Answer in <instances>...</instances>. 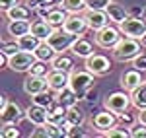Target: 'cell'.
<instances>
[{
	"mask_svg": "<svg viewBox=\"0 0 146 138\" xmlns=\"http://www.w3.org/2000/svg\"><path fill=\"white\" fill-rule=\"evenodd\" d=\"M142 53V45L138 39L133 37H121V41L111 49V55L119 62H133V58Z\"/></svg>",
	"mask_w": 146,
	"mask_h": 138,
	"instance_id": "1",
	"label": "cell"
},
{
	"mask_svg": "<svg viewBox=\"0 0 146 138\" xmlns=\"http://www.w3.org/2000/svg\"><path fill=\"white\" fill-rule=\"evenodd\" d=\"M94 74L88 72V70H72L70 72V80H68V86L76 92V95L80 97V101L82 99H86V95L90 92L92 88H94Z\"/></svg>",
	"mask_w": 146,
	"mask_h": 138,
	"instance_id": "2",
	"label": "cell"
},
{
	"mask_svg": "<svg viewBox=\"0 0 146 138\" xmlns=\"http://www.w3.org/2000/svg\"><path fill=\"white\" fill-rule=\"evenodd\" d=\"M131 105H133V99H131V93L129 92H113L103 99V107L107 111L115 113V115L125 113Z\"/></svg>",
	"mask_w": 146,
	"mask_h": 138,
	"instance_id": "3",
	"label": "cell"
},
{
	"mask_svg": "<svg viewBox=\"0 0 146 138\" xmlns=\"http://www.w3.org/2000/svg\"><path fill=\"white\" fill-rule=\"evenodd\" d=\"M119 29L125 37H133V39H138L146 33V20L142 16H129L125 22L119 23Z\"/></svg>",
	"mask_w": 146,
	"mask_h": 138,
	"instance_id": "4",
	"label": "cell"
},
{
	"mask_svg": "<svg viewBox=\"0 0 146 138\" xmlns=\"http://www.w3.org/2000/svg\"><path fill=\"white\" fill-rule=\"evenodd\" d=\"M37 60L35 53L31 51H18L16 55H12L8 60V68L14 72H29V68L33 66V62Z\"/></svg>",
	"mask_w": 146,
	"mask_h": 138,
	"instance_id": "5",
	"label": "cell"
},
{
	"mask_svg": "<svg viewBox=\"0 0 146 138\" xmlns=\"http://www.w3.org/2000/svg\"><path fill=\"white\" fill-rule=\"evenodd\" d=\"M121 37H123V33H121L119 27L105 25L103 29L96 31V45L101 47V49H113V47L121 41Z\"/></svg>",
	"mask_w": 146,
	"mask_h": 138,
	"instance_id": "6",
	"label": "cell"
},
{
	"mask_svg": "<svg viewBox=\"0 0 146 138\" xmlns=\"http://www.w3.org/2000/svg\"><path fill=\"white\" fill-rule=\"evenodd\" d=\"M76 39H78L76 35L68 33V31L62 29V27H58V29H55L53 35L47 39V43L53 45V49H55L56 53H64V51H68V49L72 47V43H74Z\"/></svg>",
	"mask_w": 146,
	"mask_h": 138,
	"instance_id": "7",
	"label": "cell"
},
{
	"mask_svg": "<svg viewBox=\"0 0 146 138\" xmlns=\"http://www.w3.org/2000/svg\"><path fill=\"white\" fill-rule=\"evenodd\" d=\"M86 70L92 72L94 76H105L109 70H111V62H109V58L105 57V55H98V53H94L90 57L86 58Z\"/></svg>",
	"mask_w": 146,
	"mask_h": 138,
	"instance_id": "8",
	"label": "cell"
},
{
	"mask_svg": "<svg viewBox=\"0 0 146 138\" xmlns=\"http://www.w3.org/2000/svg\"><path fill=\"white\" fill-rule=\"evenodd\" d=\"M62 29L80 37V35L86 33V29H90V25H88V20H86L84 14H70L66 18V22L62 23Z\"/></svg>",
	"mask_w": 146,
	"mask_h": 138,
	"instance_id": "9",
	"label": "cell"
},
{
	"mask_svg": "<svg viewBox=\"0 0 146 138\" xmlns=\"http://www.w3.org/2000/svg\"><path fill=\"white\" fill-rule=\"evenodd\" d=\"M23 117H25V111H22V107L16 101H8L0 109V121H2V125H16V123L22 121Z\"/></svg>",
	"mask_w": 146,
	"mask_h": 138,
	"instance_id": "10",
	"label": "cell"
},
{
	"mask_svg": "<svg viewBox=\"0 0 146 138\" xmlns=\"http://www.w3.org/2000/svg\"><path fill=\"white\" fill-rule=\"evenodd\" d=\"M49 90V82H47V76H33L29 74L25 80H23V92L27 95H37V93Z\"/></svg>",
	"mask_w": 146,
	"mask_h": 138,
	"instance_id": "11",
	"label": "cell"
},
{
	"mask_svg": "<svg viewBox=\"0 0 146 138\" xmlns=\"http://www.w3.org/2000/svg\"><path fill=\"white\" fill-rule=\"evenodd\" d=\"M117 117L115 113H111V111H101V113H96L94 115V119H92V127L96 128V132H101V130H107V128H111L117 125Z\"/></svg>",
	"mask_w": 146,
	"mask_h": 138,
	"instance_id": "12",
	"label": "cell"
},
{
	"mask_svg": "<svg viewBox=\"0 0 146 138\" xmlns=\"http://www.w3.org/2000/svg\"><path fill=\"white\" fill-rule=\"evenodd\" d=\"M25 119L31 125H35V127H41V125H45L47 121H49V109L43 107V105L33 103L25 109Z\"/></svg>",
	"mask_w": 146,
	"mask_h": 138,
	"instance_id": "13",
	"label": "cell"
},
{
	"mask_svg": "<svg viewBox=\"0 0 146 138\" xmlns=\"http://www.w3.org/2000/svg\"><path fill=\"white\" fill-rule=\"evenodd\" d=\"M86 20H88V25H90L92 31H100L105 25H109V16L105 10H86Z\"/></svg>",
	"mask_w": 146,
	"mask_h": 138,
	"instance_id": "14",
	"label": "cell"
},
{
	"mask_svg": "<svg viewBox=\"0 0 146 138\" xmlns=\"http://www.w3.org/2000/svg\"><path fill=\"white\" fill-rule=\"evenodd\" d=\"M68 80H70V74L64 72V70H56L53 68L49 72V76H47V82H49V90L51 92L58 93L60 90H64L68 86Z\"/></svg>",
	"mask_w": 146,
	"mask_h": 138,
	"instance_id": "15",
	"label": "cell"
},
{
	"mask_svg": "<svg viewBox=\"0 0 146 138\" xmlns=\"http://www.w3.org/2000/svg\"><path fill=\"white\" fill-rule=\"evenodd\" d=\"M142 82H144L142 72H140V70H136V68H131V70H127V72L121 74V86H123L125 92H129V93L135 92Z\"/></svg>",
	"mask_w": 146,
	"mask_h": 138,
	"instance_id": "16",
	"label": "cell"
},
{
	"mask_svg": "<svg viewBox=\"0 0 146 138\" xmlns=\"http://www.w3.org/2000/svg\"><path fill=\"white\" fill-rule=\"evenodd\" d=\"M70 51H72V55H74V57L84 58V60H86L90 55H94V43H92V41H88V39H84V37L80 35L78 39L72 43Z\"/></svg>",
	"mask_w": 146,
	"mask_h": 138,
	"instance_id": "17",
	"label": "cell"
},
{
	"mask_svg": "<svg viewBox=\"0 0 146 138\" xmlns=\"http://www.w3.org/2000/svg\"><path fill=\"white\" fill-rule=\"evenodd\" d=\"M33 8L31 6H27V4H16V6H12L10 10H6V18L8 20H31V16H33Z\"/></svg>",
	"mask_w": 146,
	"mask_h": 138,
	"instance_id": "18",
	"label": "cell"
},
{
	"mask_svg": "<svg viewBox=\"0 0 146 138\" xmlns=\"http://www.w3.org/2000/svg\"><path fill=\"white\" fill-rule=\"evenodd\" d=\"M53 31H55V27L47 22L45 18H41V20H33V22H31V33L37 35L41 41H47V39L53 35Z\"/></svg>",
	"mask_w": 146,
	"mask_h": 138,
	"instance_id": "19",
	"label": "cell"
},
{
	"mask_svg": "<svg viewBox=\"0 0 146 138\" xmlns=\"http://www.w3.org/2000/svg\"><path fill=\"white\" fill-rule=\"evenodd\" d=\"M8 33L12 35V39H18L22 35L31 33V22L29 20H10V23H8Z\"/></svg>",
	"mask_w": 146,
	"mask_h": 138,
	"instance_id": "20",
	"label": "cell"
},
{
	"mask_svg": "<svg viewBox=\"0 0 146 138\" xmlns=\"http://www.w3.org/2000/svg\"><path fill=\"white\" fill-rule=\"evenodd\" d=\"M105 12H107L109 20H111L113 23H117V25L129 18V12L125 10L119 2H115V0H111V2H109V6H107V10H105Z\"/></svg>",
	"mask_w": 146,
	"mask_h": 138,
	"instance_id": "21",
	"label": "cell"
},
{
	"mask_svg": "<svg viewBox=\"0 0 146 138\" xmlns=\"http://www.w3.org/2000/svg\"><path fill=\"white\" fill-rule=\"evenodd\" d=\"M56 101H58L60 105H64V107L68 109V107H74V105L78 103L80 97L76 95V92H74L70 86H66L64 90H60V92L56 93Z\"/></svg>",
	"mask_w": 146,
	"mask_h": 138,
	"instance_id": "22",
	"label": "cell"
},
{
	"mask_svg": "<svg viewBox=\"0 0 146 138\" xmlns=\"http://www.w3.org/2000/svg\"><path fill=\"white\" fill-rule=\"evenodd\" d=\"M33 53H35V57H37V60H45V62H53L55 57L58 55L55 49H53V45H49L47 41H41V45L37 47Z\"/></svg>",
	"mask_w": 146,
	"mask_h": 138,
	"instance_id": "23",
	"label": "cell"
},
{
	"mask_svg": "<svg viewBox=\"0 0 146 138\" xmlns=\"http://www.w3.org/2000/svg\"><path fill=\"white\" fill-rule=\"evenodd\" d=\"M51 66L56 70H64V72H72L74 70V58L72 57H68V55H64V53H58L55 57V60L51 62Z\"/></svg>",
	"mask_w": 146,
	"mask_h": 138,
	"instance_id": "24",
	"label": "cell"
},
{
	"mask_svg": "<svg viewBox=\"0 0 146 138\" xmlns=\"http://www.w3.org/2000/svg\"><path fill=\"white\" fill-rule=\"evenodd\" d=\"M66 18H68L66 12H62L60 8H51V10H49V14L45 16V20L51 23V25H53L55 29L62 27V23L66 22Z\"/></svg>",
	"mask_w": 146,
	"mask_h": 138,
	"instance_id": "25",
	"label": "cell"
},
{
	"mask_svg": "<svg viewBox=\"0 0 146 138\" xmlns=\"http://www.w3.org/2000/svg\"><path fill=\"white\" fill-rule=\"evenodd\" d=\"M16 41L20 43V49H22V51H31V53H33L35 49L41 45V39H39L37 35H33V33L22 35V37H18Z\"/></svg>",
	"mask_w": 146,
	"mask_h": 138,
	"instance_id": "26",
	"label": "cell"
},
{
	"mask_svg": "<svg viewBox=\"0 0 146 138\" xmlns=\"http://www.w3.org/2000/svg\"><path fill=\"white\" fill-rule=\"evenodd\" d=\"M64 119H66V107H64V105H60L58 101H56L53 107H49V121H47V123L60 125Z\"/></svg>",
	"mask_w": 146,
	"mask_h": 138,
	"instance_id": "27",
	"label": "cell"
},
{
	"mask_svg": "<svg viewBox=\"0 0 146 138\" xmlns=\"http://www.w3.org/2000/svg\"><path fill=\"white\" fill-rule=\"evenodd\" d=\"M131 99H133L135 109H144L146 107V82H142L135 92H131Z\"/></svg>",
	"mask_w": 146,
	"mask_h": 138,
	"instance_id": "28",
	"label": "cell"
},
{
	"mask_svg": "<svg viewBox=\"0 0 146 138\" xmlns=\"http://www.w3.org/2000/svg\"><path fill=\"white\" fill-rule=\"evenodd\" d=\"M66 121L72 127H80V125L86 123V113H84L82 109H78L76 105H74V107H68L66 109Z\"/></svg>",
	"mask_w": 146,
	"mask_h": 138,
	"instance_id": "29",
	"label": "cell"
},
{
	"mask_svg": "<svg viewBox=\"0 0 146 138\" xmlns=\"http://www.w3.org/2000/svg\"><path fill=\"white\" fill-rule=\"evenodd\" d=\"M60 4L70 14H82L88 10V0H62Z\"/></svg>",
	"mask_w": 146,
	"mask_h": 138,
	"instance_id": "30",
	"label": "cell"
},
{
	"mask_svg": "<svg viewBox=\"0 0 146 138\" xmlns=\"http://www.w3.org/2000/svg\"><path fill=\"white\" fill-rule=\"evenodd\" d=\"M98 134H101V136H105V138H129L131 136V130L125 127V125H121V127L115 125V127L107 128V130H101Z\"/></svg>",
	"mask_w": 146,
	"mask_h": 138,
	"instance_id": "31",
	"label": "cell"
},
{
	"mask_svg": "<svg viewBox=\"0 0 146 138\" xmlns=\"http://www.w3.org/2000/svg\"><path fill=\"white\" fill-rule=\"evenodd\" d=\"M31 99H33V103H37V105H43V107H53V105L56 103V99H55V95L51 92H41V93H37V95H31Z\"/></svg>",
	"mask_w": 146,
	"mask_h": 138,
	"instance_id": "32",
	"label": "cell"
},
{
	"mask_svg": "<svg viewBox=\"0 0 146 138\" xmlns=\"http://www.w3.org/2000/svg\"><path fill=\"white\" fill-rule=\"evenodd\" d=\"M51 62H45V60H35L33 66L29 68V74L33 76H49V72L53 70V66H49Z\"/></svg>",
	"mask_w": 146,
	"mask_h": 138,
	"instance_id": "33",
	"label": "cell"
},
{
	"mask_svg": "<svg viewBox=\"0 0 146 138\" xmlns=\"http://www.w3.org/2000/svg\"><path fill=\"white\" fill-rule=\"evenodd\" d=\"M119 121H121V125H125L127 128H131V127H135L136 123H138V113H131V111L127 109L125 113L119 115Z\"/></svg>",
	"mask_w": 146,
	"mask_h": 138,
	"instance_id": "34",
	"label": "cell"
},
{
	"mask_svg": "<svg viewBox=\"0 0 146 138\" xmlns=\"http://www.w3.org/2000/svg\"><path fill=\"white\" fill-rule=\"evenodd\" d=\"M18 51H22L20 49V43L14 39V41H2V47H0V53H4V55H8V57H12V55H16Z\"/></svg>",
	"mask_w": 146,
	"mask_h": 138,
	"instance_id": "35",
	"label": "cell"
},
{
	"mask_svg": "<svg viewBox=\"0 0 146 138\" xmlns=\"http://www.w3.org/2000/svg\"><path fill=\"white\" fill-rule=\"evenodd\" d=\"M45 128H47V134L49 138H60V136H66V132L62 128L55 125V123H45Z\"/></svg>",
	"mask_w": 146,
	"mask_h": 138,
	"instance_id": "36",
	"label": "cell"
},
{
	"mask_svg": "<svg viewBox=\"0 0 146 138\" xmlns=\"http://www.w3.org/2000/svg\"><path fill=\"white\" fill-rule=\"evenodd\" d=\"M0 136L2 138H18L20 136V130L16 128V125H2V128H0Z\"/></svg>",
	"mask_w": 146,
	"mask_h": 138,
	"instance_id": "37",
	"label": "cell"
},
{
	"mask_svg": "<svg viewBox=\"0 0 146 138\" xmlns=\"http://www.w3.org/2000/svg\"><path fill=\"white\" fill-rule=\"evenodd\" d=\"M29 2L33 10H39V8H55L56 2H62V0H29Z\"/></svg>",
	"mask_w": 146,
	"mask_h": 138,
	"instance_id": "38",
	"label": "cell"
},
{
	"mask_svg": "<svg viewBox=\"0 0 146 138\" xmlns=\"http://www.w3.org/2000/svg\"><path fill=\"white\" fill-rule=\"evenodd\" d=\"M111 0H88V10H107Z\"/></svg>",
	"mask_w": 146,
	"mask_h": 138,
	"instance_id": "39",
	"label": "cell"
},
{
	"mask_svg": "<svg viewBox=\"0 0 146 138\" xmlns=\"http://www.w3.org/2000/svg\"><path fill=\"white\" fill-rule=\"evenodd\" d=\"M131 136L133 138H146V125L136 123L135 127H131Z\"/></svg>",
	"mask_w": 146,
	"mask_h": 138,
	"instance_id": "40",
	"label": "cell"
},
{
	"mask_svg": "<svg viewBox=\"0 0 146 138\" xmlns=\"http://www.w3.org/2000/svg\"><path fill=\"white\" fill-rule=\"evenodd\" d=\"M133 68L140 70V72H146V55H138V57L133 58Z\"/></svg>",
	"mask_w": 146,
	"mask_h": 138,
	"instance_id": "41",
	"label": "cell"
},
{
	"mask_svg": "<svg viewBox=\"0 0 146 138\" xmlns=\"http://www.w3.org/2000/svg\"><path fill=\"white\" fill-rule=\"evenodd\" d=\"M31 136L33 138H49V134H47V128H45V125H41V127H37L31 132Z\"/></svg>",
	"mask_w": 146,
	"mask_h": 138,
	"instance_id": "42",
	"label": "cell"
},
{
	"mask_svg": "<svg viewBox=\"0 0 146 138\" xmlns=\"http://www.w3.org/2000/svg\"><path fill=\"white\" fill-rule=\"evenodd\" d=\"M68 136L72 138V136H88V134L82 130V125H80V127H70V130H68Z\"/></svg>",
	"mask_w": 146,
	"mask_h": 138,
	"instance_id": "43",
	"label": "cell"
},
{
	"mask_svg": "<svg viewBox=\"0 0 146 138\" xmlns=\"http://www.w3.org/2000/svg\"><path fill=\"white\" fill-rule=\"evenodd\" d=\"M18 4V0H0V8L6 12V10H10L12 6H16Z\"/></svg>",
	"mask_w": 146,
	"mask_h": 138,
	"instance_id": "44",
	"label": "cell"
},
{
	"mask_svg": "<svg viewBox=\"0 0 146 138\" xmlns=\"http://www.w3.org/2000/svg\"><path fill=\"white\" fill-rule=\"evenodd\" d=\"M138 123L146 125V107L144 109H138Z\"/></svg>",
	"mask_w": 146,
	"mask_h": 138,
	"instance_id": "45",
	"label": "cell"
},
{
	"mask_svg": "<svg viewBox=\"0 0 146 138\" xmlns=\"http://www.w3.org/2000/svg\"><path fill=\"white\" fill-rule=\"evenodd\" d=\"M8 101H10V99H8V95H2V97H0V109H2L4 105L8 103Z\"/></svg>",
	"mask_w": 146,
	"mask_h": 138,
	"instance_id": "46",
	"label": "cell"
},
{
	"mask_svg": "<svg viewBox=\"0 0 146 138\" xmlns=\"http://www.w3.org/2000/svg\"><path fill=\"white\" fill-rule=\"evenodd\" d=\"M140 45H142V47H146V33L142 35V37H140Z\"/></svg>",
	"mask_w": 146,
	"mask_h": 138,
	"instance_id": "47",
	"label": "cell"
},
{
	"mask_svg": "<svg viewBox=\"0 0 146 138\" xmlns=\"http://www.w3.org/2000/svg\"><path fill=\"white\" fill-rule=\"evenodd\" d=\"M142 18L146 20V8H142Z\"/></svg>",
	"mask_w": 146,
	"mask_h": 138,
	"instance_id": "48",
	"label": "cell"
},
{
	"mask_svg": "<svg viewBox=\"0 0 146 138\" xmlns=\"http://www.w3.org/2000/svg\"><path fill=\"white\" fill-rule=\"evenodd\" d=\"M27 2H29V0H27Z\"/></svg>",
	"mask_w": 146,
	"mask_h": 138,
	"instance_id": "49",
	"label": "cell"
}]
</instances>
